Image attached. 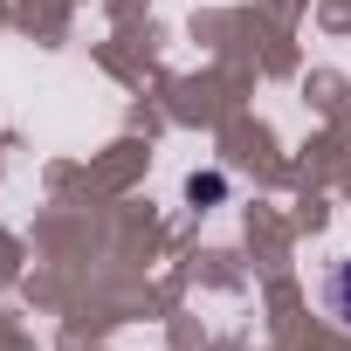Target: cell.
Returning a JSON list of instances; mask_svg holds the SVG:
<instances>
[{
	"mask_svg": "<svg viewBox=\"0 0 351 351\" xmlns=\"http://www.w3.org/2000/svg\"><path fill=\"white\" fill-rule=\"evenodd\" d=\"M324 317L351 324V255H344V262H330V276H324Z\"/></svg>",
	"mask_w": 351,
	"mask_h": 351,
	"instance_id": "cell-1",
	"label": "cell"
}]
</instances>
